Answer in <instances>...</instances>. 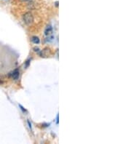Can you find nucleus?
<instances>
[{"instance_id": "nucleus-1", "label": "nucleus", "mask_w": 131, "mask_h": 144, "mask_svg": "<svg viewBox=\"0 0 131 144\" xmlns=\"http://www.w3.org/2000/svg\"><path fill=\"white\" fill-rule=\"evenodd\" d=\"M23 20H24V23H26V25L30 26V25H31L32 23H34V16L30 12H28L25 13L24 15Z\"/></svg>"}, {"instance_id": "nucleus-2", "label": "nucleus", "mask_w": 131, "mask_h": 144, "mask_svg": "<svg viewBox=\"0 0 131 144\" xmlns=\"http://www.w3.org/2000/svg\"><path fill=\"white\" fill-rule=\"evenodd\" d=\"M39 54L42 58H48L51 54V51L48 47H46V48L43 49L42 50H40Z\"/></svg>"}, {"instance_id": "nucleus-3", "label": "nucleus", "mask_w": 131, "mask_h": 144, "mask_svg": "<svg viewBox=\"0 0 131 144\" xmlns=\"http://www.w3.org/2000/svg\"><path fill=\"white\" fill-rule=\"evenodd\" d=\"M19 76H20V72H19V71H18V69L14 70L13 71H12V72L10 74V76L12 79H13L14 80L18 79Z\"/></svg>"}, {"instance_id": "nucleus-4", "label": "nucleus", "mask_w": 131, "mask_h": 144, "mask_svg": "<svg viewBox=\"0 0 131 144\" xmlns=\"http://www.w3.org/2000/svg\"><path fill=\"white\" fill-rule=\"evenodd\" d=\"M53 30L52 26L48 25V26L45 28V36H52V34H53Z\"/></svg>"}, {"instance_id": "nucleus-5", "label": "nucleus", "mask_w": 131, "mask_h": 144, "mask_svg": "<svg viewBox=\"0 0 131 144\" xmlns=\"http://www.w3.org/2000/svg\"><path fill=\"white\" fill-rule=\"evenodd\" d=\"M31 41H32V42H33V43H34V44H36V45L39 44V42H40V39H39V37H37V36H32V38H31Z\"/></svg>"}, {"instance_id": "nucleus-6", "label": "nucleus", "mask_w": 131, "mask_h": 144, "mask_svg": "<svg viewBox=\"0 0 131 144\" xmlns=\"http://www.w3.org/2000/svg\"><path fill=\"white\" fill-rule=\"evenodd\" d=\"M34 52H38V53L40 52V50H39L38 47H34Z\"/></svg>"}, {"instance_id": "nucleus-7", "label": "nucleus", "mask_w": 131, "mask_h": 144, "mask_svg": "<svg viewBox=\"0 0 131 144\" xmlns=\"http://www.w3.org/2000/svg\"><path fill=\"white\" fill-rule=\"evenodd\" d=\"M19 106H20V108L21 109V110H22V111H23L24 112H26V110L24 109V107H23V106H21V105H19Z\"/></svg>"}, {"instance_id": "nucleus-8", "label": "nucleus", "mask_w": 131, "mask_h": 144, "mask_svg": "<svg viewBox=\"0 0 131 144\" xmlns=\"http://www.w3.org/2000/svg\"><path fill=\"white\" fill-rule=\"evenodd\" d=\"M22 2H29V1H31V0H21Z\"/></svg>"}, {"instance_id": "nucleus-9", "label": "nucleus", "mask_w": 131, "mask_h": 144, "mask_svg": "<svg viewBox=\"0 0 131 144\" xmlns=\"http://www.w3.org/2000/svg\"><path fill=\"white\" fill-rule=\"evenodd\" d=\"M57 124H58V115L57 116Z\"/></svg>"}, {"instance_id": "nucleus-10", "label": "nucleus", "mask_w": 131, "mask_h": 144, "mask_svg": "<svg viewBox=\"0 0 131 144\" xmlns=\"http://www.w3.org/2000/svg\"><path fill=\"white\" fill-rule=\"evenodd\" d=\"M28 123H29V127H30V128H31V125H30V121H28Z\"/></svg>"}]
</instances>
